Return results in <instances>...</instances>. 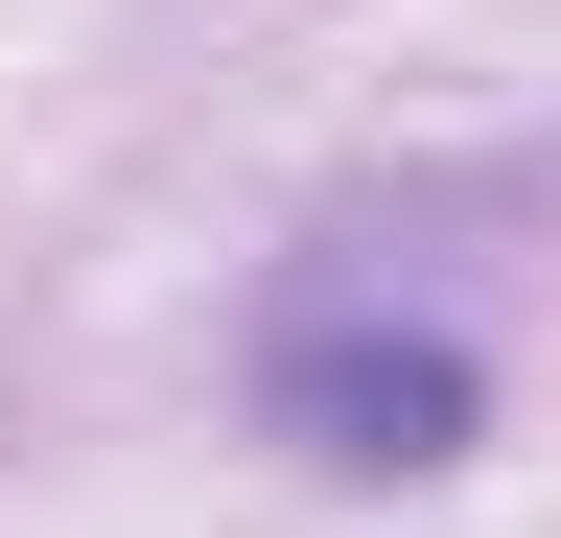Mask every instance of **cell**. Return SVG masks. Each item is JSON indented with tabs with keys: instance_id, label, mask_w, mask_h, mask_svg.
Here are the masks:
<instances>
[{
	"instance_id": "cell-1",
	"label": "cell",
	"mask_w": 561,
	"mask_h": 538,
	"mask_svg": "<svg viewBox=\"0 0 561 538\" xmlns=\"http://www.w3.org/2000/svg\"><path fill=\"white\" fill-rule=\"evenodd\" d=\"M257 422L328 445V468H445L468 445V352H445V328H280Z\"/></svg>"
}]
</instances>
